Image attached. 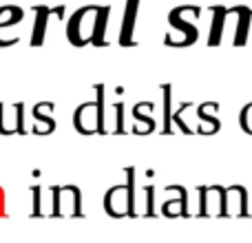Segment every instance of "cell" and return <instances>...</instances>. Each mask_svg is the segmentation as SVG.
Returning a JSON list of instances; mask_svg holds the SVG:
<instances>
[{
    "mask_svg": "<svg viewBox=\"0 0 252 243\" xmlns=\"http://www.w3.org/2000/svg\"><path fill=\"white\" fill-rule=\"evenodd\" d=\"M102 11L100 7H87V9H80L69 22V38L73 44H87L95 38L97 33V27L102 25Z\"/></svg>",
    "mask_w": 252,
    "mask_h": 243,
    "instance_id": "1",
    "label": "cell"
},
{
    "mask_svg": "<svg viewBox=\"0 0 252 243\" xmlns=\"http://www.w3.org/2000/svg\"><path fill=\"white\" fill-rule=\"evenodd\" d=\"M130 204H133V199H130V190L126 186L124 188L118 186L113 190H109V195L104 199V208L111 217H124V214H128Z\"/></svg>",
    "mask_w": 252,
    "mask_h": 243,
    "instance_id": "2",
    "label": "cell"
},
{
    "mask_svg": "<svg viewBox=\"0 0 252 243\" xmlns=\"http://www.w3.org/2000/svg\"><path fill=\"white\" fill-rule=\"evenodd\" d=\"M100 122V109L95 104H84L75 113V126L80 133H95Z\"/></svg>",
    "mask_w": 252,
    "mask_h": 243,
    "instance_id": "3",
    "label": "cell"
},
{
    "mask_svg": "<svg viewBox=\"0 0 252 243\" xmlns=\"http://www.w3.org/2000/svg\"><path fill=\"white\" fill-rule=\"evenodd\" d=\"M241 128L246 130V133L252 135V104H248L244 111H241Z\"/></svg>",
    "mask_w": 252,
    "mask_h": 243,
    "instance_id": "4",
    "label": "cell"
}]
</instances>
